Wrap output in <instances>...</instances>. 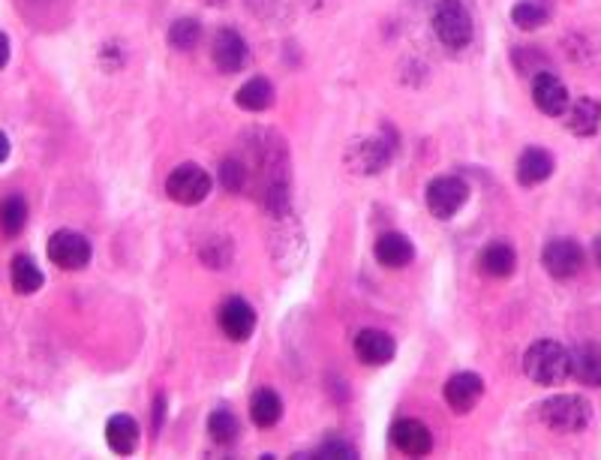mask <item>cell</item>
I'll return each instance as SVG.
<instances>
[{"label": "cell", "instance_id": "1", "mask_svg": "<svg viewBox=\"0 0 601 460\" xmlns=\"http://www.w3.org/2000/svg\"><path fill=\"white\" fill-rule=\"evenodd\" d=\"M523 373L535 385H559L571 376L568 349L556 340H535L523 352Z\"/></svg>", "mask_w": 601, "mask_h": 460}, {"label": "cell", "instance_id": "2", "mask_svg": "<svg viewBox=\"0 0 601 460\" xmlns=\"http://www.w3.org/2000/svg\"><path fill=\"white\" fill-rule=\"evenodd\" d=\"M538 418L553 433H580L592 421V403L583 394H553L538 403Z\"/></svg>", "mask_w": 601, "mask_h": 460}, {"label": "cell", "instance_id": "3", "mask_svg": "<svg viewBox=\"0 0 601 460\" xmlns=\"http://www.w3.org/2000/svg\"><path fill=\"white\" fill-rule=\"evenodd\" d=\"M433 34L451 52H460L472 43L475 28H472L469 10L463 7V0H439L433 10Z\"/></svg>", "mask_w": 601, "mask_h": 460}, {"label": "cell", "instance_id": "4", "mask_svg": "<svg viewBox=\"0 0 601 460\" xmlns=\"http://www.w3.org/2000/svg\"><path fill=\"white\" fill-rule=\"evenodd\" d=\"M166 193L178 205H199L211 193V175L199 163H181L166 178Z\"/></svg>", "mask_w": 601, "mask_h": 460}, {"label": "cell", "instance_id": "5", "mask_svg": "<svg viewBox=\"0 0 601 460\" xmlns=\"http://www.w3.org/2000/svg\"><path fill=\"white\" fill-rule=\"evenodd\" d=\"M427 211L436 220H451L469 202V184L457 175H439L427 184Z\"/></svg>", "mask_w": 601, "mask_h": 460}, {"label": "cell", "instance_id": "6", "mask_svg": "<svg viewBox=\"0 0 601 460\" xmlns=\"http://www.w3.org/2000/svg\"><path fill=\"white\" fill-rule=\"evenodd\" d=\"M394 157V142L385 136H364L358 142H352L346 163L355 175H379Z\"/></svg>", "mask_w": 601, "mask_h": 460}, {"label": "cell", "instance_id": "7", "mask_svg": "<svg viewBox=\"0 0 601 460\" xmlns=\"http://www.w3.org/2000/svg\"><path fill=\"white\" fill-rule=\"evenodd\" d=\"M49 259L64 268V271H82L91 256H94V247L91 241L82 235V232H73V229H61L49 238V247H46Z\"/></svg>", "mask_w": 601, "mask_h": 460}, {"label": "cell", "instance_id": "8", "mask_svg": "<svg viewBox=\"0 0 601 460\" xmlns=\"http://www.w3.org/2000/svg\"><path fill=\"white\" fill-rule=\"evenodd\" d=\"M541 265L553 280H571L583 268V247L574 238H550L541 250Z\"/></svg>", "mask_w": 601, "mask_h": 460}, {"label": "cell", "instance_id": "9", "mask_svg": "<svg viewBox=\"0 0 601 460\" xmlns=\"http://www.w3.org/2000/svg\"><path fill=\"white\" fill-rule=\"evenodd\" d=\"M532 103H535V109H538L541 115L559 118V115H565L571 97H568L565 82H562L556 73L544 70V73H538V76L532 79Z\"/></svg>", "mask_w": 601, "mask_h": 460}, {"label": "cell", "instance_id": "10", "mask_svg": "<svg viewBox=\"0 0 601 460\" xmlns=\"http://www.w3.org/2000/svg\"><path fill=\"white\" fill-rule=\"evenodd\" d=\"M445 403H448V409L451 412H457V415H466V412H472L478 403H481V397H484V379L478 376V373H472V370H463V373H454L448 382H445Z\"/></svg>", "mask_w": 601, "mask_h": 460}, {"label": "cell", "instance_id": "11", "mask_svg": "<svg viewBox=\"0 0 601 460\" xmlns=\"http://www.w3.org/2000/svg\"><path fill=\"white\" fill-rule=\"evenodd\" d=\"M217 322H220V331H223L229 340L244 343V340L256 331V310H253L250 301H244V298L235 295V298L223 301V307H220V313H217Z\"/></svg>", "mask_w": 601, "mask_h": 460}, {"label": "cell", "instance_id": "12", "mask_svg": "<svg viewBox=\"0 0 601 460\" xmlns=\"http://www.w3.org/2000/svg\"><path fill=\"white\" fill-rule=\"evenodd\" d=\"M247 40L235 31V28H220L214 34V43H211V58L217 64L220 73H238L244 64H247Z\"/></svg>", "mask_w": 601, "mask_h": 460}, {"label": "cell", "instance_id": "13", "mask_svg": "<svg viewBox=\"0 0 601 460\" xmlns=\"http://www.w3.org/2000/svg\"><path fill=\"white\" fill-rule=\"evenodd\" d=\"M391 442L400 448L406 457H424L433 451V433L424 421L418 418H403L391 427Z\"/></svg>", "mask_w": 601, "mask_h": 460}, {"label": "cell", "instance_id": "14", "mask_svg": "<svg viewBox=\"0 0 601 460\" xmlns=\"http://www.w3.org/2000/svg\"><path fill=\"white\" fill-rule=\"evenodd\" d=\"M394 352H397V343H394V337H391L388 331L364 328V331H358V337H355V355H358L364 364H370V367L388 364V361L394 358Z\"/></svg>", "mask_w": 601, "mask_h": 460}, {"label": "cell", "instance_id": "15", "mask_svg": "<svg viewBox=\"0 0 601 460\" xmlns=\"http://www.w3.org/2000/svg\"><path fill=\"white\" fill-rule=\"evenodd\" d=\"M565 130L571 136L589 139L601 130V103L595 97H577L565 109Z\"/></svg>", "mask_w": 601, "mask_h": 460}, {"label": "cell", "instance_id": "16", "mask_svg": "<svg viewBox=\"0 0 601 460\" xmlns=\"http://www.w3.org/2000/svg\"><path fill=\"white\" fill-rule=\"evenodd\" d=\"M373 253H376L379 265L388 268V271H400V268H406V265L415 259L412 241H409L406 235H400V232H385V235H379Z\"/></svg>", "mask_w": 601, "mask_h": 460}, {"label": "cell", "instance_id": "17", "mask_svg": "<svg viewBox=\"0 0 601 460\" xmlns=\"http://www.w3.org/2000/svg\"><path fill=\"white\" fill-rule=\"evenodd\" d=\"M571 358V376L580 385L601 388V346L598 343H580L577 349L568 352Z\"/></svg>", "mask_w": 601, "mask_h": 460}, {"label": "cell", "instance_id": "18", "mask_svg": "<svg viewBox=\"0 0 601 460\" xmlns=\"http://www.w3.org/2000/svg\"><path fill=\"white\" fill-rule=\"evenodd\" d=\"M553 154L544 151V148H526L517 160V181L523 187H535V184H544L550 175H553Z\"/></svg>", "mask_w": 601, "mask_h": 460}, {"label": "cell", "instance_id": "19", "mask_svg": "<svg viewBox=\"0 0 601 460\" xmlns=\"http://www.w3.org/2000/svg\"><path fill=\"white\" fill-rule=\"evenodd\" d=\"M478 265H481V271H484L487 277L502 280V277H511V274H514V268H517V253H514V247H511L508 241H490V244L481 250Z\"/></svg>", "mask_w": 601, "mask_h": 460}, {"label": "cell", "instance_id": "20", "mask_svg": "<svg viewBox=\"0 0 601 460\" xmlns=\"http://www.w3.org/2000/svg\"><path fill=\"white\" fill-rule=\"evenodd\" d=\"M274 85L265 79V76H256V79H247L238 91H235V103H238V109H244V112H265V109H271L274 106Z\"/></svg>", "mask_w": 601, "mask_h": 460}, {"label": "cell", "instance_id": "21", "mask_svg": "<svg viewBox=\"0 0 601 460\" xmlns=\"http://www.w3.org/2000/svg\"><path fill=\"white\" fill-rule=\"evenodd\" d=\"M106 442L115 454L127 457L139 448V424L130 415H112L106 424Z\"/></svg>", "mask_w": 601, "mask_h": 460}, {"label": "cell", "instance_id": "22", "mask_svg": "<svg viewBox=\"0 0 601 460\" xmlns=\"http://www.w3.org/2000/svg\"><path fill=\"white\" fill-rule=\"evenodd\" d=\"M553 16V0H517L511 7V22L520 31H538Z\"/></svg>", "mask_w": 601, "mask_h": 460}, {"label": "cell", "instance_id": "23", "mask_svg": "<svg viewBox=\"0 0 601 460\" xmlns=\"http://www.w3.org/2000/svg\"><path fill=\"white\" fill-rule=\"evenodd\" d=\"M10 280H13V289H16L19 295H34V292H40L43 283H46L40 265H37L31 256H25V253L13 259V265H10Z\"/></svg>", "mask_w": 601, "mask_h": 460}, {"label": "cell", "instance_id": "24", "mask_svg": "<svg viewBox=\"0 0 601 460\" xmlns=\"http://www.w3.org/2000/svg\"><path fill=\"white\" fill-rule=\"evenodd\" d=\"M25 223H28V202L19 193H13L0 202V232H4L7 238L22 235Z\"/></svg>", "mask_w": 601, "mask_h": 460}, {"label": "cell", "instance_id": "25", "mask_svg": "<svg viewBox=\"0 0 601 460\" xmlns=\"http://www.w3.org/2000/svg\"><path fill=\"white\" fill-rule=\"evenodd\" d=\"M250 415H253L256 427H274L283 418V400H280V394H274L271 388L256 391V397L250 403Z\"/></svg>", "mask_w": 601, "mask_h": 460}, {"label": "cell", "instance_id": "26", "mask_svg": "<svg viewBox=\"0 0 601 460\" xmlns=\"http://www.w3.org/2000/svg\"><path fill=\"white\" fill-rule=\"evenodd\" d=\"M208 433H211V439H214V442H220V445H232V442L238 439V433H241L235 412H232V409H226V406L214 409V412H211V418H208Z\"/></svg>", "mask_w": 601, "mask_h": 460}, {"label": "cell", "instance_id": "27", "mask_svg": "<svg viewBox=\"0 0 601 460\" xmlns=\"http://www.w3.org/2000/svg\"><path fill=\"white\" fill-rule=\"evenodd\" d=\"M202 40V25L196 19H178L169 28V46L175 52H193Z\"/></svg>", "mask_w": 601, "mask_h": 460}, {"label": "cell", "instance_id": "28", "mask_svg": "<svg viewBox=\"0 0 601 460\" xmlns=\"http://www.w3.org/2000/svg\"><path fill=\"white\" fill-rule=\"evenodd\" d=\"M247 181H250V166L244 160H238V157L223 160V166H220V184H223L226 193H241L247 187Z\"/></svg>", "mask_w": 601, "mask_h": 460}, {"label": "cell", "instance_id": "29", "mask_svg": "<svg viewBox=\"0 0 601 460\" xmlns=\"http://www.w3.org/2000/svg\"><path fill=\"white\" fill-rule=\"evenodd\" d=\"M313 457H334V460H352L355 457V448L349 445V442H343V439H328V442H322L316 451H313Z\"/></svg>", "mask_w": 601, "mask_h": 460}, {"label": "cell", "instance_id": "30", "mask_svg": "<svg viewBox=\"0 0 601 460\" xmlns=\"http://www.w3.org/2000/svg\"><path fill=\"white\" fill-rule=\"evenodd\" d=\"M10 64V37L0 31V70Z\"/></svg>", "mask_w": 601, "mask_h": 460}, {"label": "cell", "instance_id": "31", "mask_svg": "<svg viewBox=\"0 0 601 460\" xmlns=\"http://www.w3.org/2000/svg\"><path fill=\"white\" fill-rule=\"evenodd\" d=\"M163 409H166V397H157V403H154V430L163 427Z\"/></svg>", "mask_w": 601, "mask_h": 460}, {"label": "cell", "instance_id": "32", "mask_svg": "<svg viewBox=\"0 0 601 460\" xmlns=\"http://www.w3.org/2000/svg\"><path fill=\"white\" fill-rule=\"evenodd\" d=\"M7 157H10V139L7 133H0V163H7Z\"/></svg>", "mask_w": 601, "mask_h": 460}, {"label": "cell", "instance_id": "33", "mask_svg": "<svg viewBox=\"0 0 601 460\" xmlns=\"http://www.w3.org/2000/svg\"><path fill=\"white\" fill-rule=\"evenodd\" d=\"M592 250H595V262H598V268H601V235L595 238V244H592Z\"/></svg>", "mask_w": 601, "mask_h": 460}, {"label": "cell", "instance_id": "34", "mask_svg": "<svg viewBox=\"0 0 601 460\" xmlns=\"http://www.w3.org/2000/svg\"><path fill=\"white\" fill-rule=\"evenodd\" d=\"M205 4H208V7H223L226 0H205Z\"/></svg>", "mask_w": 601, "mask_h": 460}]
</instances>
